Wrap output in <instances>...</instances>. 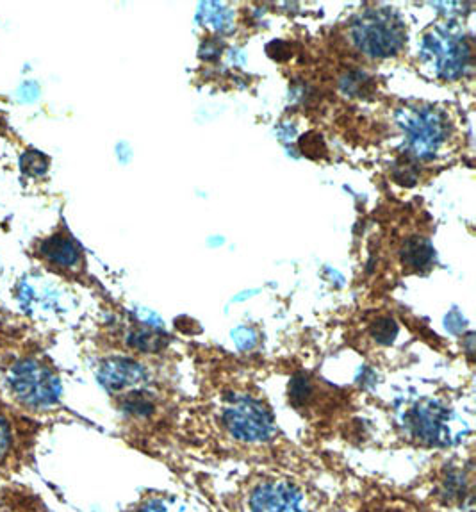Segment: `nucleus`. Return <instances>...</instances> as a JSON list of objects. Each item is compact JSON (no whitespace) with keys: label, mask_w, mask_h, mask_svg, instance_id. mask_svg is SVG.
Segmentation results:
<instances>
[{"label":"nucleus","mask_w":476,"mask_h":512,"mask_svg":"<svg viewBox=\"0 0 476 512\" xmlns=\"http://www.w3.org/2000/svg\"><path fill=\"white\" fill-rule=\"evenodd\" d=\"M223 423L232 438L252 445L268 441L275 430L270 413L259 402L248 398L232 402L223 414Z\"/></svg>","instance_id":"obj_3"},{"label":"nucleus","mask_w":476,"mask_h":512,"mask_svg":"<svg viewBox=\"0 0 476 512\" xmlns=\"http://www.w3.org/2000/svg\"><path fill=\"white\" fill-rule=\"evenodd\" d=\"M361 45L366 50H370L371 54L377 56H387L393 54L396 47H398V36L394 29H389V24L386 22H371V24L361 27Z\"/></svg>","instance_id":"obj_8"},{"label":"nucleus","mask_w":476,"mask_h":512,"mask_svg":"<svg viewBox=\"0 0 476 512\" xmlns=\"http://www.w3.org/2000/svg\"><path fill=\"white\" fill-rule=\"evenodd\" d=\"M147 379L145 368L127 357H109L99 366V380L111 393L136 389Z\"/></svg>","instance_id":"obj_7"},{"label":"nucleus","mask_w":476,"mask_h":512,"mask_svg":"<svg viewBox=\"0 0 476 512\" xmlns=\"http://www.w3.org/2000/svg\"><path fill=\"white\" fill-rule=\"evenodd\" d=\"M40 423L0 398V477L22 471L33 459Z\"/></svg>","instance_id":"obj_2"},{"label":"nucleus","mask_w":476,"mask_h":512,"mask_svg":"<svg viewBox=\"0 0 476 512\" xmlns=\"http://www.w3.org/2000/svg\"><path fill=\"white\" fill-rule=\"evenodd\" d=\"M248 512H305L304 495L284 480L264 479L248 489Z\"/></svg>","instance_id":"obj_6"},{"label":"nucleus","mask_w":476,"mask_h":512,"mask_svg":"<svg viewBox=\"0 0 476 512\" xmlns=\"http://www.w3.org/2000/svg\"><path fill=\"white\" fill-rule=\"evenodd\" d=\"M405 427L419 443L446 446L457 436L450 414L441 405L421 404L405 416Z\"/></svg>","instance_id":"obj_5"},{"label":"nucleus","mask_w":476,"mask_h":512,"mask_svg":"<svg viewBox=\"0 0 476 512\" xmlns=\"http://www.w3.org/2000/svg\"><path fill=\"white\" fill-rule=\"evenodd\" d=\"M0 398L34 420L59 409L61 382L58 372L40 348L29 343L2 350Z\"/></svg>","instance_id":"obj_1"},{"label":"nucleus","mask_w":476,"mask_h":512,"mask_svg":"<svg viewBox=\"0 0 476 512\" xmlns=\"http://www.w3.org/2000/svg\"><path fill=\"white\" fill-rule=\"evenodd\" d=\"M34 496L18 493L17 489H2L0 491V512H40L34 509Z\"/></svg>","instance_id":"obj_10"},{"label":"nucleus","mask_w":476,"mask_h":512,"mask_svg":"<svg viewBox=\"0 0 476 512\" xmlns=\"http://www.w3.org/2000/svg\"><path fill=\"white\" fill-rule=\"evenodd\" d=\"M380 512H405L403 509H398V511H380Z\"/></svg>","instance_id":"obj_12"},{"label":"nucleus","mask_w":476,"mask_h":512,"mask_svg":"<svg viewBox=\"0 0 476 512\" xmlns=\"http://www.w3.org/2000/svg\"><path fill=\"white\" fill-rule=\"evenodd\" d=\"M22 170L29 175L47 174L49 170V159L42 152H29L22 157Z\"/></svg>","instance_id":"obj_11"},{"label":"nucleus","mask_w":476,"mask_h":512,"mask_svg":"<svg viewBox=\"0 0 476 512\" xmlns=\"http://www.w3.org/2000/svg\"><path fill=\"white\" fill-rule=\"evenodd\" d=\"M131 512H189L188 505L175 496H148Z\"/></svg>","instance_id":"obj_9"},{"label":"nucleus","mask_w":476,"mask_h":512,"mask_svg":"<svg viewBox=\"0 0 476 512\" xmlns=\"http://www.w3.org/2000/svg\"><path fill=\"white\" fill-rule=\"evenodd\" d=\"M29 252L33 259H38L52 272L72 273L83 266L81 247L65 227L50 232L42 240L33 241Z\"/></svg>","instance_id":"obj_4"}]
</instances>
